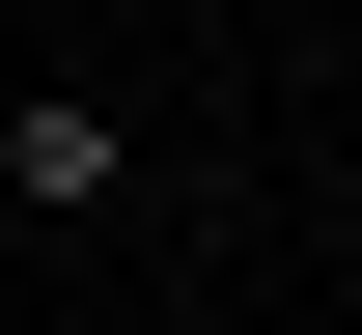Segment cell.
I'll list each match as a JSON object with an SVG mask.
<instances>
[{
  "instance_id": "obj_1",
  "label": "cell",
  "mask_w": 362,
  "mask_h": 335,
  "mask_svg": "<svg viewBox=\"0 0 362 335\" xmlns=\"http://www.w3.org/2000/svg\"><path fill=\"white\" fill-rule=\"evenodd\" d=\"M0 195H56V224H84V195H139V140H112L84 84H28V112H0Z\"/></svg>"
}]
</instances>
